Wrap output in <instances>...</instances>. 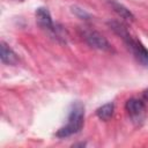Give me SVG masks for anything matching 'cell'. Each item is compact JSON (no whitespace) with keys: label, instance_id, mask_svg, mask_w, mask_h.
I'll list each match as a JSON object with an SVG mask.
<instances>
[{"label":"cell","instance_id":"cell-3","mask_svg":"<svg viewBox=\"0 0 148 148\" xmlns=\"http://www.w3.org/2000/svg\"><path fill=\"white\" fill-rule=\"evenodd\" d=\"M125 109L134 124L140 125L146 117V104L142 99L130 98L125 104Z\"/></svg>","mask_w":148,"mask_h":148},{"label":"cell","instance_id":"cell-6","mask_svg":"<svg viewBox=\"0 0 148 148\" xmlns=\"http://www.w3.org/2000/svg\"><path fill=\"white\" fill-rule=\"evenodd\" d=\"M1 53H0V58H1V61L2 64H6V65H16L18 62V57L17 54L14 52V50L8 45L6 44L5 42H1Z\"/></svg>","mask_w":148,"mask_h":148},{"label":"cell","instance_id":"cell-11","mask_svg":"<svg viewBox=\"0 0 148 148\" xmlns=\"http://www.w3.org/2000/svg\"><path fill=\"white\" fill-rule=\"evenodd\" d=\"M18 1H23V0H18Z\"/></svg>","mask_w":148,"mask_h":148},{"label":"cell","instance_id":"cell-5","mask_svg":"<svg viewBox=\"0 0 148 148\" xmlns=\"http://www.w3.org/2000/svg\"><path fill=\"white\" fill-rule=\"evenodd\" d=\"M36 21L38 23V25L40 28H43L44 30L49 31V32H52V34H57V28L54 27V23L52 21V17H51V14L49 12L47 8L45 7H38L36 9Z\"/></svg>","mask_w":148,"mask_h":148},{"label":"cell","instance_id":"cell-8","mask_svg":"<svg viewBox=\"0 0 148 148\" xmlns=\"http://www.w3.org/2000/svg\"><path fill=\"white\" fill-rule=\"evenodd\" d=\"M113 111H114V105L113 103H106L102 106H99L96 110V114L97 117L103 120V121H108L111 119V117L113 116Z\"/></svg>","mask_w":148,"mask_h":148},{"label":"cell","instance_id":"cell-4","mask_svg":"<svg viewBox=\"0 0 148 148\" xmlns=\"http://www.w3.org/2000/svg\"><path fill=\"white\" fill-rule=\"evenodd\" d=\"M83 38L89 46H91L96 50H101V51H110L111 50V44L108 42V39L96 30H84Z\"/></svg>","mask_w":148,"mask_h":148},{"label":"cell","instance_id":"cell-1","mask_svg":"<svg viewBox=\"0 0 148 148\" xmlns=\"http://www.w3.org/2000/svg\"><path fill=\"white\" fill-rule=\"evenodd\" d=\"M83 123H84V105L79 101L73 102L69 108L66 124L57 131L56 135L58 138H67L73 134H76L81 131Z\"/></svg>","mask_w":148,"mask_h":148},{"label":"cell","instance_id":"cell-10","mask_svg":"<svg viewBox=\"0 0 148 148\" xmlns=\"http://www.w3.org/2000/svg\"><path fill=\"white\" fill-rule=\"evenodd\" d=\"M143 98H145L146 102H148V90H146V91L143 92Z\"/></svg>","mask_w":148,"mask_h":148},{"label":"cell","instance_id":"cell-9","mask_svg":"<svg viewBox=\"0 0 148 148\" xmlns=\"http://www.w3.org/2000/svg\"><path fill=\"white\" fill-rule=\"evenodd\" d=\"M73 13H74L77 17H80V18H82V20H88V18L90 17V15H89L86 10H83L82 8H79V7H73Z\"/></svg>","mask_w":148,"mask_h":148},{"label":"cell","instance_id":"cell-2","mask_svg":"<svg viewBox=\"0 0 148 148\" xmlns=\"http://www.w3.org/2000/svg\"><path fill=\"white\" fill-rule=\"evenodd\" d=\"M111 29L119 36L123 38V40L125 42V44L127 45L128 50L132 52V54L134 56V58L145 67H148V50L143 46L142 43H140L138 39L133 38L130 32L126 30V28L120 24L119 22H111L109 23Z\"/></svg>","mask_w":148,"mask_h":148},{"label":"cell","instance_id":"cell-7","mask_svg":"<svg viewBox=\"0 0 148 148\" xmlns=\"http://www.w3.org/2000/svg\"><path fill=\"white\" fill-rule=\"evenodd\" d=\"M110 6L112 7V9L123 18L127 20V21H133L134 20V15L132 14V12L130 9H127L124 5H121L120 2L116 1V0H109Z\"/></svg>","mask_w":148,"mask_h":148}]
</instances>
